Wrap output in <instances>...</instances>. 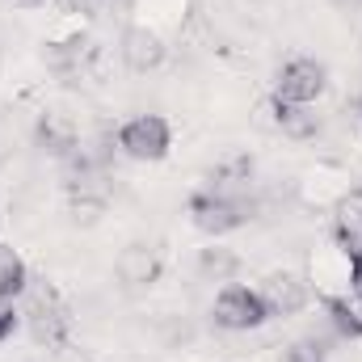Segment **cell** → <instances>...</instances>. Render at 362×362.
Instances as JSON below:
<instances>
[{"label":"cell","instance_id":"1","mask_svg":"<svg viewBox=\"0 0 362 362\" xmlns=\"http://www.w3.org/2000/svg\"><path fill=\"white\" fill-rule=\"evenodd\" d=\"M189 219L198 232L206 236H223V232H236L253 219V202L249 198H236L228 189H202L189 198Z\"/></svg>","mask_w":362,"mask_h":362},{"label":"cell","instance_id":"16","mask_svg":"<svg viewBox=\"0 0 362 362\" xmlns=\"http://www.w3.org/2000/svg\"><path fill=\"white\" fill-rule=\"evenodd\" d=\"M350 286H354V295L362 299V262H350Z\"/></svg>","mask_w":362,"mask_h":362},{"label":"cell","instance_id":"10","mask_svg":"<svg viewBox=\"0 0 362 362\" xmlns=\"http://www.w3.org/2000/svg\"><path fill=\"white\" fill-rule=\"evenodd\" d=\"M30 291V270H25V262L8 249V245H0V303H13L17 295H25Z\"/></svg>","mask_w":362,"mask_h":362},{"label":"cell","instance_id":"18","mask_svg":"<svg viewBox=\"0 0 362 362\" xmlns=\"http://www.w3.org/2000/svg\"><path fill=\"white\" fill-rule=\"evenodd\" d=\"M358 114H362V101H358Z\"/></svg>","mask_w":362,"mask_h":362},{"label":"cell","instance_id":"17","mask_svg":"<svg viewBox=\"0 0 362 362\" xmlns=\"http://www.w3.org/2000/svg\"><path fill=\"white\" fill-rule=\"evenodd\" d=\"M13 4H42V0H13Z\"/></svg>","mask_w":362,"mask_h":362},{"label":"cell","instance_id":"7","mask_svg":"<svg viewBox=\"0 0 362 362\" xmlns=\"http://www.w3.org/2000/svg\"><path fill=\"white\" fill-rule=\"evenodd\" d=\"M122 59H127L131 72H156L160 59H165V42H160V34L148 30V25H131V30L122 34Z\"/></svg>","mask_w":362,"mask_h":362},{"label":"cell","instance_id":"15","mask_svg":"<svg viewBox=\"0 0 362 362\" xmlns=\"http://www.w3.org/2000/svg\"><path fill=\"white\" fill-rule=\"evenodd\" d=\"M13 325H17V312H13V303H0V341L13 333Z\"/></svg>","mask_w":362,"mask_h":362},{"label":"cell","instance_id":"8","mask_svg":"<svg viewBox=\"0 0 362 362\" xmlns=\"http://www.w3.org/2000/svg\"><path fill=\"white\" fill-rule=\"evenodd\" d=\"M25 320H30V333L38 337V341H59L64 337V308L55 303V295L47 291V286H38V291H30V308H25Z\"/></svg>","mask_w":362,"mask_h":362},{"label":"cell","instance_id":"4","mask_svg":"<svg viewBox=\"0 0 362 362\" xmlns=\"http://www.w3.org/2000/svg\"><path fill=\"white\" fill-rule=\"evenodd\" d=\"M325 85H329V72L316 59H291L278 72V97L282 101H295V105H312L325 93Z\"/></svg>","mask_w":362,"mask_h":362},{"label":"cell","instance_id":"6","mask_svg":"<svg viewBox=\"0 0 362 362\" xmlns=\"http://www.w3.org/2000/svg\"><path fill=\"white\" fill-rule=\"evenodd\" d=\"M114 274H118V282L127 291H144V286H152L160 278V257L148 245H127L118 253V262H114Z\"/></svg>","mask_w":362,"mask_h":362},{"label":"cell","instance_id":"2","mask_svg":"<svg viewBox=\"0 0 362 362\" xmlns=\"http://www.w3.org/2000/svg\"><path fill=\"white\" fill-rule=\"evenodd\" d=\"M211 316H215V325L228 329V333H249V329H257V325L270 320V308H266L262 291H253V286H236V282H232V286H223V291L215 295Z\"/></svg>","mask_w":362,"mask_h":362},{"label":"cell","instance_id":"5","mask_svg":"<svg viewBox=\"0 0 362 362\" xmlns=\"http://www.w3.org/2000/svg\"><path fill=\"white\" fill-rule=\"evenodd\" d=\"M262 299H266L270 316H295V312L308 308L312 291H308V282L295 278V274H270V278L262 282Z\"/></svg>","mask_w":362,"mask_h":362},{"label":"cell","instance_id":"14","mask_svg":"<svg viewBox=\"0 0 362 362\" xmlns=\"http://www.w3.org/2000/svg\"><path fill=\"white\" fill-rule=\"evenodd\" d=\"M282 362H325V350H320L316 341H295Z\"/></svg>","mask_w":362,"mask_h":362},{"label":"cell","instance_id":"13","mask_svg":"<svg viewBox=\"0 0 362 362\" xmlns=\"http://www.w3.org/2000/svg\"><path fill=\"white\" fill-rule=\"evenodd\" d=\"M325 316H329L333 333H341V337H362V312L350 308V299L329 295V299H325Z\"/></svg>","mask_w":362,"mask_h":362},{"label":"cell","instance_id":"12","mask_svg":"<svg viewBox=\"0 0 362 362\" xmlns=\"http://www.w3.org/2000/svg\"><path fill=\"white\" fill-rule=\"evenodd\" d=\"M333 236H337V249H341L350 262H362V211L358 206H341V211H337Z\"/></svg>","mask_w":362,"mask_h":362},{"label":"cell","instance_id":"11","mask_svg":"<svg viewBox=\"0 0 362 362\" xmlns=\"http://www.w3.org/2000/svg\"><path fill=\"white\" fill-rule=\"evenodd\" d=\"M240 274V257L232 253V249H202L198 253V278L202 282H232Z\"/></svg>","mask_w":362,"mask_h":362},{"label":"cell","instance_id":"3","mask_svg":"<svg viewBox=\"0 0 362 362\" xmlns=\"http://www.w3.org/2000/svg\"><path fill=\"white\" fill-rule=\"evenodd\" d=\"M169 139L173 135H169V122L160 114H139L118 131V148L131 160H160L169 152Z\"/></svg>","mask_w":362,"mask_h":362},{"label":"cell","instance_id":"9","mask_svg":"<svg viewBox=\"0 0 362 362\" xmlns=\"http://www.w3.org/2000/svg\"><path fill=\"white\" fill-rule=\"evenodd\" d=\"M274 122H278V131L291 135V139H312V135L320 131V118H316L308 105H295V101H282V97H274Z\"/></svg>","mask_w":362,"mask_h":362}]
</instances>
